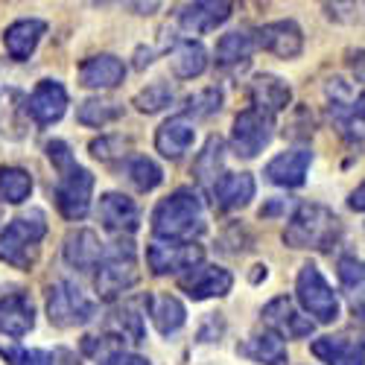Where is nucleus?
Listing matches in <instances>:
<instances>
[{
  "label": "nucleus",
  "instance_id": "1",
  "mask_svg": "<svg viewBox=\"0 0 365 365\" xmlns=\"http://www.w3.org/2000/svg\"><path fill=\"white\" fill-rule=\"evenodd\" d=\"M205 231L202 199L193 187H178L167 199H161L152 210V234L158 240L193 242Z\"/></svg>",
  "mask_w": 365,
  "mask_h": 365
},
{
  "label": "nucleus",
  "instance_id": "2",
  "mask_svg": "<svg viewBox=\"0 0 365 365\" xmlns=\"http://www.w3.org/2000/svg\"><path fill=\"white\" fill-rule=\"evenodd\" d=\"M342 234V222L330 207L319 202H304L292 210L284 225V242L289 249H310V252H330Z\"/></svg>",
  "mask_w": 365,
  "mask_h": 365
},
{
  "label": "nucleus",
  "instance_id": "3",
  "mask_svg": "<svg viewBox=\"0 0 365 365\" xmlns=\"http://www.w3.org/2000/svg\"><path fill=\"white\" fill-rule=\"evenodd\" d=\"M44 234H47L44 210L33 207V210H26V214L15 217L0 231V260L15 269H29L38 257V246H41Z\"/></svg>",
  "mask_w": 365,
  "mask_h": 365
},
{
  "label": "nucleus",
  "instance_id": "4",
  "mask_svg": "<svg viewBox=\"0 0 365 365\" xmlns=\"http://www.w3.org/2000/svg\"><path fill=\"white\" fill-rule=\"evenodd\" d=\"M140 278L138 272V255L135 246L129 240H117L111 246H106V257L97 266V275H94V287L100 292V298L111 301L117 295L129 292Z\"/></svg>",
  "mask_w": 365,
  "mask_h": 365
},
{
  "label": "nucleus",
  "instance_id": "5",
  "mask_svg": "<svg viewBox=\"0 0 365 365\" xmlns=\"http://www.w3.org/2000/svg\"><path fill=\"white\" fill-rule=\"evenodd\" d=\"M295 298L304 307V313H310L313 322L330 324L339 319V295L333 292L327 278L319 272L316 263H304L298 278H295Z\"/></svg>",
  "mask_w": 365,
  "mask_h": 365
},
{
  "label": "nucleus",
  "instance_id": "6",
  "mask_svg": "<svg viewBox=\"0 0 365 365\" xmlns=\"http://www.w3.org/2000/svg\"><path fill=\"white\" fill-rule=\"evenodd\" d=\"M97 304L91 301L76 284L71 281H56L47 287V319L53 327H82L88 322H94Z\"/></svg>",
  "mask_w": 365,
  "mask_h": 365
},
{
  "label": "nucleus",
  "instance_id": "7",
  "mask_svg": "<svg viewBox=\"0 0 365 365\" xmlns=\"http://www.w3.org/2000/svg\"><path fill=\"white\" fill-rule=\"evenodd\" d=\"M53 199H56L58 214L65 220H71V222L85 220L88 210H91V199H94V173L79 167V164L62 170L58 173V181H56Z\"/></svg>",
  "mask_w": 365,
  "mask_h": 365
},
{
  "label": "nucleus",
  "instance_id": "8",
  "mask_svg": "<svg viewBox=\"0 0 365 365\" xmlns=\"http://www.w3.org/2000/svg\"><path fill=\"white\" fill-rule=\"evenodd\" d=\"M275 123H272V117H266L263 111L257 108H246L234 117V126H231V149L234 155L240 158H257L260 152L269 146L272 140V132Z\"/></svg>",
  "mask_w": 365,
  "mask_h": 365
},
{
  "label": "nucleus",
  "instance_id": "9",
  "mask_svg": "<svg viewBox=\"0 0 365 365\" xmlns=\"http://www.w3.org/2000/svg\"><path fill=\"white\" fill-rule=\"evenodd\" d=\"M205 257V249L199 242H173V240H152L146 246V266L152 275H178L190 272Z\"/></svg>",
  "mask_w": 365,
  "mask_h": 365
},
{
  "label": "nucleus",
  "instance_id": "10",
  "mask_svg": "<svg viewBox=\"0 0 365 365\" xmlns=\"http://www.w3.org/2000/svg\"><path fill=\"white\" fill-rule=\"evenodd\" d=\"M260 316H263V324L272 333H278L281 339H307V336H313V330H316V322L310 316H304L298 310V304L292 298H287V295L272 298Z\"/></svg>",
  "mask_w": 365,
  "mask_h": 365
},
{
  "label": "nucleus",
  "instance_id": "11",
  "mask_svg": "<svg viewBox=\"0 0 365 365\" xmlns=\"http://www.w3.org/2000/svg\"><path fill=\"white\" fill-rule=\"evenodd\" d=\"M178 287L185 289L193 301H205V298H222L231 292L234 287V275L228 269L217 266V263H199L190 272L178 278Z\"/></svg>",
  "mask_w": 365,
  "mask_h": 365
},
{
  "label": "nucleus",
  "instance_id": "12",
  "mask_svg": "<svg viewBox=\"0 0 365 365\" xmlns=\"http://www.w3.org/2000/svg\"><path fill=\"white\" fill-rule=\"evenodd\" d=\"M68 111V91L58 79H41L33 94L26 97V114L36 120L38 126H53Z\"/></svg>",
  "mask_w": 365,
  "mask_h": 365
},
{
  "label": "nucleus",
  "instance_id": "13",
  "mask_svg": "<svg viewBox=\"0 0 365 365\" xmlns=\"http://www.w3.org/2000/svg\"><path fill=\"white\" fill-rule=\"evenodd\" d=\"M255 41L260 50L278 58H298L304 50V33L295 21H272L255 29Z\"/></svg>",
  "mask_w": 365,
  "mask_h": 365
},
{
  "label": "nucleus",
  "instance_id": "14",
  "mask_svg": "<svg viewBox=\"0 0 365 365\" xmlns=\"http://www.w3.org/2000/svg\"><path fill=\"white\" fill-rule=\"evenodd\" d=\"M106 257V242L97 231L76 228L62 242V260L76 272H94Z\"/></svg>",
  "mask_w": 365,
  "mask_h": 365
},
{
  "label": "nucleus",
  "instance_id": "15",
  "mask_svg": "<svg viewBox=\"0 0 365 365\" xmlns=\"http://www.w3.org/2000/svg\"><path fill=\"white\" fill-rule=\"evenodd\" d=\"M310 164H313V152L307 146H295V149H287L272 158L266 164L263 175L278 187H301L304 181H307Z\"/></svg>",
  "mask_w": 365,
  "mask_h": 365
},
{
  "label": "nucleus",
  "instance_id": "16",
  "mask_svg": "<svg viewBox=\"0 0 365 365\" xmlns=\"http://www.w3.org/2000/svg\"><path fill=\"white\" fill-rule=\"evenodd\" d=\"M234 6L225 4V0H199V4H185L178 9V26L185 33L193 36H205L214 33L217 26H222L231 18Z\"/></svg>",
  "mask_w": 365,
  "mask_h": 365
},
{
  "label": "nucleus",
  "instance_id": "17",
  "mask_svg": "<svg viewBox=\"0 0 365 365\" xmlns=\"http://www.w3.org/2000/svg\"><path fill=\"white\" fill-rule=\"evenodd\" d=\"M100 222L111 234H120V237L126 234L129 237L140 225V207H138V202L132 196L108 190V193L100 196Z\"/></svg>",
  "mask_w": 365,
  "mask_h": 365
},
{
  "label": "nucleus",
  "instance_id": "18",
  "mask_svg": "<svg viewBox=\"0 0 365 365\" xmlns=\"http://www.w3.org/2000/svg\"><path fill=\"white\" fill-rule=\"evenodd\" d=\"M249 97H252V108H257L266 117L275 120V114L289 108L292 88L281 76H275V73H257L252 88H249Z\"/></svg>",
  "mask_w": 365,
  "mask_h": 365
},
{
  "label": "nucleus",
  "instance_id": "19",
  "mask_svg": "<svg viewBox=\"0 0 365 365\" xmlns=\"http://www.w3.org/2000/svg\"><path fill=\"white\" fill-rule=\"evenodd\" d=\"M193 140H196V126L185 114H175V117L164 120L155 132V149L170 161L185 158V152L193 146Z\"/></svg>",
  "mask_w": 365,
  "mask_h": 365
},
{
  "label": "nucleus",
  "instance_id": "20",
  "mask_svg": "<svg viewBox=\"0 0 365 365\" xmlns=\"http://www.w3.org/2000/svg\"><path fill=\"white\" fill-rule=\"evenodd\" d=\"M36 327V307L29 295L12 292L0 298V333L9 339H21Z\"/></svg>",
  "mask_w": 365,
  "mask_h": 365
},
{
  "label": "nucleus",
  "instance_id": "21",
  "mask_svg": "<svg viewBox=\"0 0 365 365\" xmlns=\"http://www.w3.org/2000/svg\"><path fill=\"white\" fill-rule=\"evenodd\" d=\"M44 33H47V24L38 18H21V21L9 24L6 33H4V47H6L9 58L26 62V58L36 53V47L41 44Z\"/></svg>",
  "mask_w": 365,
  "mask_h": 365
},
{
  "label": "nucleus",
  "instance_id": "22",
  "mask_svg": "<svg viewBox=\"0 0 365 365\" xmlns=\"http://www.w3.org/2000/svg\"><path fill=\"white\" fill-rule=\"evenodd\" d=\"M123 76H126V65L111 53L91 56L79 65V82L85 88H94V91L117 88L120 82H123Z\"/></svg>",
  "mask_w": 365,
  "mask_h": 365
},
{
  "label": "nucleus",
  "instance_id": "23",
  "mask_svg": "<svg viewBox=\"0 0 365 365\" xmlns=\"http://www.w3.org/2000/svg\"><path fill=\"white\" fill-rule=\"evenodd\" d=\"M146 301H149V295L129 298V301L120 304V307H114L108 316V330L132 345H140L143 342V322H146Z\"/></svg>",
  "mask_w": 365,
  "mask_h": 365
},
{
  "label": "nucleus",
  "instance_id": "24",
  "mask_svg": "<svg viewBox=\"0 0 365 365\" xmlns=\"http://www.w3.org/2000/svg\"><path fill=\"white\" fill-rule=\"evenodd\" d=\"M210 196L220 210H240L255 199V178L249 173H222Z\"/></svg>",
  "mask_w": 365,
  "mask_h": 365
},
{
  "label": "nucleus",
  "instance_id": "25",
  "mask_svg": "<svg viewBox=\"0 0 365 365\" xmlns=\"http://www.w3.org/2000/svg\"><path fill=\"white\" fill-rule=\"evenodd\" d=\"M313 354L327 365H365L362 336H322L313 342Z\"/></svg>",
  "mask_w": 365,
  "mask_h": 365
},
{
  "label": "nucleus",
  "instance_id": "26",
  "mask_svg": "<svg viewBox=\"0 0 365 365\" xmlns=\"http://www.w3.org/2000/svg\"><path fill=\"white\" fill-rule=\"evenodd\" d=\"M146 316L152 319V324H155V330L161 333V336H173V333H178L187 322L185 304H181L175 295H170V292L167 295H149Z\"/></svg>",
  "mask_w": 365,
  "mask_h": 365
},
{
  "label": "nucleus",
  "instance_id": "27",
  "mask_svg": "<svg viewBox=\"0 0 365 365\" xmlns=\"http://www.w3.org/2000/svg\"><path fill=\"white\" fill-rule=\"evenodd\" d=\"M339 287L348 301L351 313L365 322V260L359 257H342L339 260Z\"/></svg>",
  "mask_w": 365,
  "mask_h": 365
},
{
  "label": "nucleus",
  "instance_id": "28",
  "mask_svg": "<svg viewBox=\"0 0 365 365\" xmlns=\"http://www.w3.org/2000/svg\"><path fill=\"white\" fill-rule=\"evenodd\" d=\"M237 351H240L242 356L260 362V365H289L284 339L278 336V333H272V330L257 333V336H252L249 342H242Z\"/></svg>",
  "mask_w": 365,
  "mask_h": 365
},
{
  "label": "nucleus",
  "instance_id": "29",
  "mask_svg": "<svg viewBox=\"0 0 365 365\" xmlns=\"http://www.w3.org/2000/svg\"><path fill=\"white\" fill-rule=\"evenodd\" d=\"M255 50H257L255 33H249V29H234V33H225L217 41L214 56H217V65L220 68H234V65L249 62Z\"/></svg>",
  "mask_w": 365,
  "mask_h": 365
},
{
  "label": "nucleus",
  "instance_id": "30",
  "mask_svg": "<svg viewBox=\"0 0 365 365\" xmlns=\"http://www.w3.org/2000/svg\"><path fill=\"white\" fill-rule=\"evenodd\" d=\"M170 68L178 79H196L207 71V50L199 41H181L170 56Z\"/></svg>",
  "mask_w": 365,
  "mask_h": 365
},
{
  "label": "nucleus",
  "instance_id": "31",
  "mask_svg": "<svg viewBox=\"0 0 365 365\" xmlns=\"http://www.w3.org/2000/svg\"><path fill=\"white\" fill-rule=\"evenodd\" d=\"M120 175H126V181L140 193L155 190L164 181V170L146 155H129L123 161V167H120Z\"/></svg>",
  "mask_w": 365,
  "mask_h": 365
},
{
  "label": "nucleus",
  "instance_id": "32",
  "mask_svg": "<svg viewBox=\"0 0 365 365\" xmlns=\"http://www.w3.org/2000/svg\"><path fill=\"white\" fill-rule=\"evenodd\" d=\"M222 152H225V143L222 138H207L205 149L196 155L193 161V175L199 185H207V187H214L217 181H220V173H222Z\"/></svg>",
  "mask_w": 365,
  "mask_h": 365
},
{
  "label": "nucleus",
  "instance_id": "33",
  "mask_svg": "<svg viewBox=\"0 0 365 365\" xmlns=\"http://www.w3.org/2000/svg\"><path fill=\"white\" fill-rule=\"evenodd\" d=\"M120 117H123V106L114 100H106V97H91V100L79 103V108H76V120L91 129H103Z\"/></svg>",
  "mask_w": 365,
  "mask_h": 365
},
{
  "label": "nucleus",
  "instance_id": "34",
  "mask_svg": "<svg viewBox=\"0 0 365 365\" xmlns=\"http://www.w3.org/2000/svg\"><path fill=\"white\" fill-rule=\"evenodd\" d=\"M33 193V175L21 167H0V202L21 205Z\"/></svg>",
  "mask_w": 365,
  "mask_h": 365
},
{
  "label": "nucleus",
  "instance_id": "35",
  "mask_svg": "<svg viewBox=\"0 0 365 365\" xmlns=\"http://www.w3.org/2000/svg\"><path fill=\"white\" fill-rule=\"evenodd\" d=\"M126 351V339H120L117 333L106 330V333H94V336H85L82 339V354L97 362V365H108L117 354Z\"/></svg>",
  "mask_w": 365,
  "mask_h": 365
},
{
  "label": "nucleus",
  "instance_id": "36",
  "mask_svg": "<svg viewBox=\"0 0 365 365\" xmlns=\"http://www.w3.org/2000/svg\"><path fill=\"white\" fill-rule=\"evenodd\" d=\"M173 88L167 85V82H152V85H146L143 91H138L135 94V100H132V106L138 108V111H143V114H158V111H164L170 103H173Z\"/></svg>",
  "mask_w": 365,
  "mask_h": 365
},
{
  "label": "nucleus",
  "instance_id": "37",
  "mask_svg": "<svg viewBox=\"0 0 365 365\" xmlns=\"http://www.w3.org/2000/svg\"><path fill=\"white\" fill-rule=\"evenodd\" d=\"M336 120H339V126H342V135L354 146H365V91L348 106V111L339 114Z\"/></svg>",
  "mask_w": 365,
  "mask_h": 365
},
{
  "label": "nucleus",
  "instance_id": "38",
  "mask_svg": "<svg viewBox=\"0 0 365 365\" xmlns=\"http://www.w3.org/2000/svg\"><path fill=\"white\" fill-rule=\"evenodd\" d=\"M222 108V91L220 88H205V91H199V94H193V97H187V103H185V117H210V114H217Z\"/></svg>",
  "mask_w": 365,
  "mask_h": 365
},
{
  "label": "nucleus",
  "instance_id": "39",
  "mask_svg": "<svg viewBox=\"0 0 365 365\" xmlns=\"http://www.w3.org/2000/svg\"><path fill=\"white\" fill-rule=\"evenodd\" d=\"M91 155L100 158V161H114V158H129V138H120V135H103L97 140H91Z\"/></svg>",
  "mask_w": 365,
  "mask_h": 365
},
{
  "label": "nucleus",
  "instance_id": "40",
  "mask_svg": "<svg viewBox=\"0 0 365 365\" xmlns=\"http://www.w3.org/2000/svg\"><path fill=\"white\" fill-rule=\"evenodd\" d=\"M0 356L9 365H56V356L41 348H4L0 345Z\"/></svg>",
  "mask_w": 365,
  "mask_h": 365
},
{
  "label": "nucleus",
  "instance_id": "41",
  "mask_svg": "<svg viewBox=\"0 0 365 365\" xmlns=\"http://www.w3.org/2000/svg\"><path fill=\"white\" fill-rule=\"evenodd\" d=\"M47 158H50V164L62 173V170H68V167H73L76 164V158H73V152H71V146L65 143V140H50L47 146Z\"/></svg>",
  "mask_w": 365,
  "mask_h": 365
},
{
  "label": "nucleus",
  "instance_id": "42",
  "mask_svg": "<svg viewBox=\"0 0 365 365\" xmlns=\"http://www.w3.org/2000/svg\"><path fill=\"white\" fill-rule=\"evenodd\" d=\"M108 365H152V362L143 359V356H138V354H132V351H123V354H117Z\"/></svg>",
  "mask_w": 365,
  "mask_h": 365
},
{
  "label": "nucleus",
  "instance_id": "43",
  "mask_svg": "<svg viewBox=\"0 0 365 365\" xmlns=\"http://www.w3.org/2000/svg\"><path fill=\"white\" fill-rule=\"evenodd\" d=\"M348 207H351V210H359V214H365V181H362L356 190H351V196H348Z\"/></svg>",
  "mask_w": 365,
  "mask_h": 365
},
{
  "label": "nucleus",
  "instance_id": "44",
  "mask_svg": "<svg viewBox=\"0 0 365 365\" xmlns=\"http://www.w3.org/2000/svg\"><path fill=\"white\" fill-rule=\"evenodd\" d=\"M132 9H138V15H152V12H155L161 4H129Z\"/></svg>",
  "mask_w": 365,
  "mask_h": 365
}]
</instances>
